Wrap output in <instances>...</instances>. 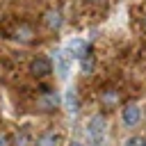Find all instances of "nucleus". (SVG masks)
<instances>
[{
  "mask_svg": "<svg viewBox=\"0 0 146 146\" xmlns=\"http://www.w3.org/2000/svg\"><path fill=\"white\" fill-rule=\"evenodd\" d=\"M87 139L91 141V146H103V141H105V119L100 114H96L87 121Z\"/></svg>",
  "mask_w": 146,
  "mask_h": 146,
  "instance_id": "obj_1",
  "label": "nucleus"
},
{
  "mask_svg": "<svg viewBox=\"0 0 146 146\" xmlns=\"http://www.w3.org/2000/svg\"><path fill=\"white\" fill-rule=\"evenodd\" d=\"M121 121H123L128 128L137 125V123L141 121V107H139L137 103H128V105H123V110H121Z\"/></svg>",
  "mask_w": 146,
  "mask_h": 146,
  "instance_id": "obj_2",
  "label": "nucleus"
},
{
  "mask_svg": "<svg viewBox=\"0 0 146 146\" xmlns=\"http://www.w3.org/2000/svg\"><path fill=\"white\" fill-rule=\"evenodd\" d=\"M30 73H32L34 78H46V75L52 73V62H50L48 57H36V59H32V64H30Z\"/></svg>",
  "mask_w": 146,
  "mask_h": 146,
  "instance_id": "obj_3",
  "label": "nucleus"
},
{
  "mask_svg": "<svg viewBox=\"0 0 146 146\" xmlns=\"http://www.w3.org/2000/svg\"><path fill=\"white\" fill-rule=\"evenodd\" d=\"M68 66H71V55L57 50V52H55V73H57L62 80L68 78Z\"/></svg>",
  "mask_w": 146,
  "mask_h": 146,
  "instance_id": "obj_4",
  "label": "nucleus"
},
{
  "mask_svg": "<svg viewBox=\"0 0 146 146\" xmlns=\"http://www.w3.org/2000/svg\"><path fill=\"white\" fill-rule=\"evenodd\" d=\"M36 103H39V107H41L43 112H52V110L62 103V98H59L55 91H43V94L39 96V100H36Z\"/></svg>",
  "mask_w": 146,
  "mask_h": 146,
  "instance_id": "obj_5",
  "label": "nucleus"
},
{
  "mask_svg": "<svg viewBox=\"0 0 146 146\" xmlns=\"http://www.w3.org/2000/svg\"><path fill=\"white\" fill-rule=\"evenodd\" d=\"M66 50L71 52V59H73V57H75V59H82L84 55H89V48H87V43H84L82 39H73V41H68Z\"/></svg>",
  "mask_w": 146,
  "mask_h": 146,
  "instance_id": "obj_6",
  "label": "nucleus"
},
{
  "mask_svg": "<svg viewBox=\"0 0 146 146\" xmlns=\"http://www.w3.org/2000/svg\"><path fill=\"white\" fill-rule=\"evenodd\" d=\"M43 23H46L50 30H59L62 23H64V18H62V14H59L57 9H48V11L43 14Z\"/></svg>",
  "mask_w": 146,
  "mask_h": 146,
  "instance_id": "obj_7",
  "label": "nucleus"
},
{
  "mask_svg": "<svg viewBox=\"0 0 146 146\" xmlns=\"http://www.w3.org/2000/svg\"><path fill=\"white\" fill-rule=\"evenodd\" d=\"M62 144V135L50 130V132H43L39 139H36V146H59Z\"/></svg>",
  "mask_w": 146,
  "mask_h": 146,
  "instance_id": "obj_8",
  "label": "nucleus"
},
{
  "mask_svg": "<svg viewBox=\"0 0 146 146\" xmlns=\"http://www.w3.org/2000/svg\"><path fill=\"white\" fill-rule=\"evenodd\" d=\"M64 105H66V110L71 112V114H75L78 110H80V100H78V91L71 87L68 91H66V96H64Z\"/></svg>",
  "mask_w": 146,
  "mask_h": 146,
  "instance_id": "obj_9",
  "label": "nucleus"
},
{
  "mask_svg": "<svg viewBox=\"0 0 146 146\" xmlns=\"http://www.w3.org/2000/svg\"><path fill=\"white\" fill-rule=\"evenodd\" d=\"M34 36V32H32V27L30 25H18L16 30H14V39H21V41H30Z\"/></svg>",
  "mask_w": 146,
  "mask_h": 146,
  "instance_id": "obj_10",
  "label": "nucleus"
},
{
  "mask_svg": "<svg viewBox=\"0 0 146 146\" xmlns=\"http://www.w3.org/2000/svg\"><path fill=\"white\" fill-rule=\"evenodd\" d=\"M100 100H103V105H105V107H114V105L119 103V94H116L114 89H107V91H103Z\"/></svg>",
  "mask_w": 146,
  "mask_h": 146,
  "instance_id": "obj_11",
  "label": "nucleus"
},
{
  "mask_svg": "<svg viewBox=\"0 0 146 146\" xmlns=\"http://www.w3.org/2000/svg\"><path fill=\"white\" fill-rule=\"evenodd\" d=\"M80 66H82V73H91V68H94V57H91V55H84V57L80 59Z\"/></svg>",
  "mask_w": 146,
  "mask_h": 146,
  "instance_id": "obj_12",
  "label": "nucleus"
},
{
  "mask_svg": "<svg viewBox=\"0 0 146 146\" xmlns=\"http://www.w3.org/2000/svg\"><path fill=\"white\" fill-rule=\"evenodd\" d=\"M123 146H146V137H139V135H135V137H130Z\"/></svg>",
  "mask_w": 146,
  "mask_h": 146,
  "instance_id": "obj_13",
  "label": "nucleus"
},
{
  "mask_svg": "<svg viewBox=\"0 0 146 146\" xmlns=\"http://www.w3.org/2000/svg\"><path fill=\"white\" fill-rule=\"evenodd\" d=\"M0 146H9V139L5 135H0Z\"/></svg>",
  "mask_w": 146,
  "mask_h": 146,
  "instance_id": "obj_14",
  "label": "nucleus"
},
{
  "mask_svg": "<svg viewBox=\"0 0 146 146\" xmlns=\"http://www.w3.org/2000/svg\"><path fill=\"white\" fill-rule=\"evenodd\" d=\"M68 146H84V144H80V141H71Z\"/></svg>",
  "mask_w": 146,
  "mask_h": 146,
  "instance_id": "obj_15",
  "label": "nucleus"
},
{
  "mask_svg": "<svg viewBox=\"0 0 146 146\" xmlns=\"http://www.w3.org/2000/svg\"><path fill=\"white\" fill-rule=\"evenodd\" d=\"M144 25H146V16H144Z\"/></svg>",
  "mask_w": 146,
  "mask_h": 146,
  "instance_id": "obj_16",
  "label": "nucleus"
}]
</instances>
